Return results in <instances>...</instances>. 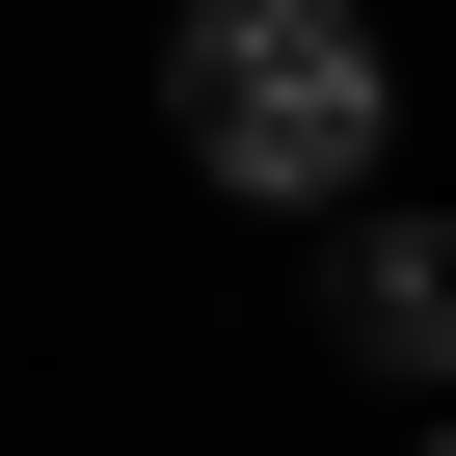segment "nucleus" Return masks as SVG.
<instances>
[{
    "mask_svg": "<svg viewBox=\"0 0 456 456\" xmlns=\"http://www.w3.org/2000/svg\"><path fill=\"white\" fill-rule=\"evenodd\" d=\"M161 134L242 215H349L376 134H403V54H376V0H188L161 28Z\"/></svg>",
    "mask_w": 456,
    "mask_h": 456,
    "instance_id": "f257e3e1",
    "label": "nucleus"
},
{
    "mask_svg": "<svg viewBox=\"0 0 456 456\" xmlns=\"http://www.w3.org/2000/svg\"><path fill=\"white\" fill-rule=\"evenodd\" d=\"M349 349L376 376H456V215H376L349 242Z\"/></svg>",
    "mask_w": 456,
    "mask_h": 456,
    "instance_id": "f03ea898",
    "label": "nucleus"
},
{
    "mask_svg": "<svg viewBox=\"0 0 456 456\" xmlns=\"http://www.w3.org/2000/svg\"><path fill=\"white\" fill-rule=\"evenodd\" d=\"M429 456H456V429H429Z\"/></svg>",
    "mask_w": 456,
    "mask_h": 456,
    "instance_id": "7ed1b4c3",
    "label": "nucleus"
}]
</instances>
